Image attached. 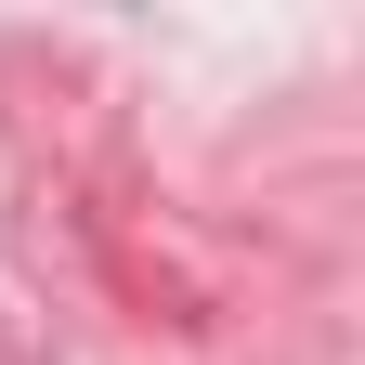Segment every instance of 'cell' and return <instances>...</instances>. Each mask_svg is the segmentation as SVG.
I'll use <instances>...</instances> for the list:
<instances>
[]
</instances>
